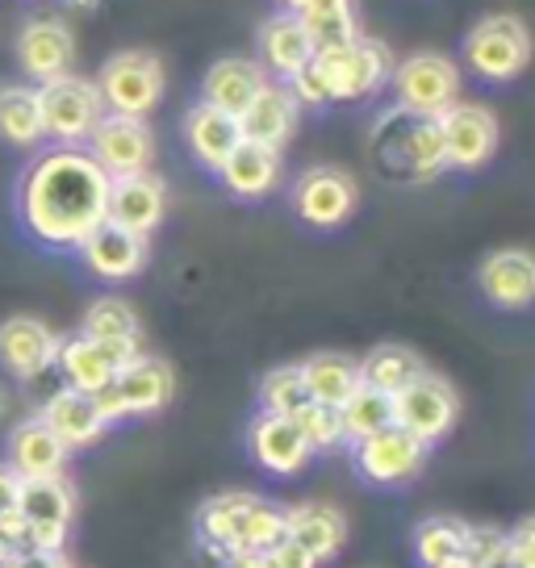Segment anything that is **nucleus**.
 Instances as JSON below:
<instances>
[{"label": "nucleus", "instance_id": "nucleus-32", "mask_svg": "<svg viewBox=\"0 0 535 568\" xmlns=\"http://www.w3.org/2000/svg\"><path fill=\"white\" fill-rule=\"evenodd\" d=\"M302 376H305L310 402H322V406H335V409L360 389V364L340 352L310 355L302 364Z\"/></svg>", "mask_w": 535, "mask_h": 568}, {"label": "nucleus", "instance_id": "nucleus-46", "mask_svg": "<svg viewBox=\"0 0 535 568\" xmlns=\"http://www.w3.org/2000/svg\"><path fill=\"white\" fill-rule=\"evenodd\" d=\"M4 418H9V389L0 385V423H4Z\"/></svg>", "mask_w": 535, "mask_h": 568}, {"label": "nucleus", "instance_id": "nucleus-6", "mask_svg": "<svg viewBox=\"0 0 535 568\" xmlns=\"http://www.w3.org/2000/svg\"><path fill=\"white\" fill-rule=\"evenodd\" d=\"M18 515L30 527V551H63L75 518V485L59 477H34L18 485Z\"/></svg>", "mask_w": 535, "mask_h": 568}, {"label": "nucleus", "instance_id": "nucleus-5", "mask_svg": "<svg viewBox=\"0 0 535 568\" xmlns=\"http://www.w3.org/2000/svg\"><path fill=\"white\" fill-rule=\"evenodd\" d=\"M464 59H468V71H477L482 80H494V84L515 80L518 71L527 68V59H532L527 21L515 18V13L482 18L464 38Z\"/></svg>", "mask_w": 535, "mask_h": 568}, {"label": "nucleus", "instance_id": "nucleus-7", "mask_svg": "<svg viewBox=\"0 0 535 568\" xmlns=\"http://www.w3.org/2000/svg\"><path fill=\"white\" fill-rule=\"evenodd\" d=\"M393 92L414 118H440L461 101V68L435 51H418L393 63Z\"/></svg>", "mask_w": 535, "mask_h": 568}, {"label": "nucleus", "instance_id": "nucleus-39", "mask_svg": "<svg viewBox=\"0 0 535 568\" xmlns=\"http://www.w3.org/2000/svg\"><path fill=\"white\" fill-rule=\"evenodd\" d=\"M293 423L302 430V439L310 444V452H331V447L347 444V435H343V418L335 406H322V402H305L297 414H293Z\"/></svg>", "mask_w": 535, "mask_h": 568}, {"label": "nucleus", "instance_id": "nucleus-28", "mask_svg": "<svg viewBox=\"0 0 535 568\" xmlns=\"http://www.w3.org/2000/svg\"><path fill=\"white\" fill-rule=\"evenodd\" d=\"M293 125H297V101L289 97L285 84H264V89L255 92V101L239 113L243 139L276 146V151L285 146V139L293 134Z\"/></svg>", "mask_w": 535, "mask_h": 568}, {"label": "nucleus", "instance_id": "nucleus-51", "mask_svg": "<svg viewBox=\"0 0 535 568\" xmlns=\"http://www.w3.org/2000/svg\"><path fill=\"white\" fill-rule=\"evenodd\" d=\"M0 556H9V551H4V544H0Z\"/></svg>", "mask_w": 535, "mask_h": 568}, {"label": "nucleus", "instance_id": "nucleus-44", "mask_svg": "<svg viewBox=\"0 0 535 568\" xmlns=\"http://www.w3.org/2000/svg\"><path fill=\"white\" fill-rule=\"evenodd\" d=\"M226 568H272L268 551H234L226 556Z\"/></svg>", "mask_w": 535, "mask_h": 568}, {"label": "nucleus", "instance_id": "nucleus-31", "mask_svg": "<svg viewBox=\"0 0 535 568\" xmlns=\"http://www.w3.org/2000/svg\"><path fill=\"white\" fill-rule=\"evenodd\" d=\"M42 139H47V125H42L38 89H30V84H0V142L30 151Z\"/></svg>", "mask_w": 535, "mask_h": 568}, {"label": "nucleus", "instance_id": "nucleus-34", "mask_svg": "<svg viewBox=\"0 0 535 568\" xmlns=\"http://www.w3.org/2000/svg\"><path fill=\"white\" fill-rule=\"evenodd\" d=\"M340 418H343V435L352 444H360V439H369L376 430L393 426V397L360 381V389L340 406Z\"/></svg>", "mask_w": 535, "mask_h": 568}, {"label": "nucleus", "instance_id": "nucleus-2", "mask_svg": "<svg viewBox=\"0 0 535 568\" xmlns=\"http://www.w3.org/2000/svg\"><path fill=\"white\" fill-rule=\"evenodd\" d=\"M393 59L385 42L360 34L347 47H331V51H314L310 71L319 75L322 92H326V105L331 101H360V97H373L385 80L393 75Z\"/></svg>", "mask_w": 535, "mask_h": 568}, {"label": "nucleus", "instance_id": "nucleus-11", "mask_svg": "<svg viewBox=\"0 0 535 568\" xmlns=\"http://www.w3.org/2000/svg\"><path fill=\"white\" fill-rule=\"evenodd\" d=\"M427 452L431 447L423 439H414L411 430H402V426H385V430H376L369 439H360L356 444V473L369 485H406L423 473V464H427Z\"/></svg>", "mask_w": 535, "mask_h": 568}, {"label": "nucleus", "instance_id": "nucleus-47", "mask_svg": "<svg viewBox=\"0 0 535 568\" xmlns=\"http://www.w3.org/2000/svg\"><path fill=\"white\" fill-rule=\"evenodd\" d=\"M63 4H72V9H97L101 0H63Z\"/></svg>", "mask_w": 535, "mask_h": 568}, {"label": "nucleus", "instance_id": "nucleus-41", "mask_svg": "<svg viewBox=\"0 0 535 568\" xmlns=\"http://www.w3.org/2000/svg\"><path fill=\"white\" fill-rule=\"evenodd\" d=\"M26 539H30V527H26V518L18 515V506L4 510V515H0V544H4V551H9V556H13V551H26Z\"/></svg>", "mask_w": 535, "mask_h": 568}, {"label": "nucleus", "instance_id": "nucleus-29", "mask_svg": "<svg viewBox=\"0 0 535 568\" xmlns=\"http://www.w3.org/2000/svg\"><path fill=\"white\" fill-rule=\"evenodd\" d=\"M260 68L276 71V75H293V71H302L310 59H314V42L305 34V26L297 13H272V18L260 26Z\"/></svg>", "mask_w": 535, "mask_h": 568}, {"label": "nucleus", "instance_id": "nucleus-49", "mask_svg": "<svg viewBox=\"0 0 535 568\" xmlns=\"http://www.w3.org/2000/svg\"><path fill=\"white\" fill-rule=\"evenodd\" d=\"M0 568H18V556H0Z\"/></svg>", "mask_w": 535, "mask_h": 568}, {"label": "nucleus", "instance_id": "nucleus-37", "mask_svg": "<svg viewBox=\"0 0 535 568\" xmlns=\"http://www.w3.org/2000/svg\"><path fill=\"white\" fill-rule=\"evenodd\" d=\"M305 402H310V393H305L302 364H281L260 381V409H268V414H289L293 418Z\"/></svg>", "mask_w": 535, "mask_h": 568}, {"label": "nucleus", "instance_id": "nucleus-21", "mask_svg": "<svg viewBox=\"0 0 535 568\" xmlns=\"http://www.w3.org/2000/svg\"><path fill=\"white\" fill-rule=\"evenodd\" d=\"M9 468L18 473V480H34V477H59L63 468H68V447L59 444V435H54L51 426L42 423V418H26L9 430Z\"/></svg>", "mask_w": 535, "mask_h": 568}, {"label": "nucleus", "instance_id": "nucleus-22", "mask_svg": "<svg viewBox=\"0 0 535 568\" xmlns=\"http://www.w3.org/2000/svg\"><path fill=\"white\" fill-rule=\"evenodd\" d=\"M54 368L63 376V385L75 393H101L113 385L118 376V355L109 352L105 343H97L89 335L59 338V355H54Z\"/></svg>", "mask_w": 535, "mask_h": 568}, {"label": "nucleus", "instance_id": "nucleus-12", "mask_svg": "<svg viewBox=\"0 0 535 568\" xmlns=\"http://www.w3.org/2000/svg\"><path fill=\"white\" fill-rule=\"evenodd\" d=\"M360 189L340 168H310L293 189V210L314 231H335L356 213Z\"/></svg>", "mask_w": 535, "mask_h": 568}, {"label": "nucleus", "instance_id": "nucleus-1", "mask_svg": "<svg viewBox=\"0 0 535 568\" xmlns=\"http://www.w3.org/2000/svg\"><path fill=\"white\" fill-rule=\"evenodd\" d=\"M18 222L34 243L75 251L109 210V176L84 146H51L18 180Z\"/></svg>", "mask_w": 535, "mask_h": 568}, {"label": "nucleus", "instance_id": "nucleus-8", "mask_svg": "<svg viewBox=\"0 0 535 568\" xmlns=\"http://www.w3.org/2000/svg\"><path fill=\"white\" fill-rule=\"evenodd\" d=\"M456 418H461V397L435 373H423L414 385H406L393 397V426L411 430L414 439H423L427 447L447 439Z\"/></svg>", "mask_w": 535, "mask_h": 568}, {"label": "nucleus", "instance_id": "nucleus-38", "mask_svg": "<svg viewBox=\"0 0 535 568\" xmlns=\"http://www.w3.org/2000/svg\"><path fill=\"white\" fill-rule=\"evenodd\" d=\"M281 539H285V510L255 497L248 518H243V527H239V544H234V551H272Z\"/></svg>", "mask_w": 535, "mask_h": 568}, {"label": "nucleus", "instance_id": "nucleus-3", "mask_svg": "<svg viewBox=\"0 0 535 568\" xmlns=\"http://www.w3.org/2000/svg\"><path fill=\"white\" fill-rule=\"evenodd\" d=\"M163 89H168V71L160 54L151 51L109 54L97 75L105 113H122V118H147L163 101Z\"/></svg>", "mask_w": 535, "mask_h": 568}, {"label": "nucleus", "instance_id": "nucleus-4", "mask_svg": "<svg viewBox=\"0 0 535 568\" xmlns=\"http://www.w3.org/2000/svg\"><path fill=\"white\" fill-rule=\"evenodd\" d=\"M38 105H42V125L54 146H84L97 122L105 118V101L97 92V80L84 75H59L51 84H38Z\"/></svg>", "mask_w": 535, "mask_h": 568}, {"label": "nucleus", "instance_id": "nucleus-33", "mask_svg": "<svg viewBox=\"0 0 535 568\" xmlns=\"http://www.w3.org/2000/svg\"><path fill=\"white\" fill-rule=\"evenodd\" d=\"M423 373H427L423 359L411 347H402V343H381V347H373V352L360 359V381L381 393H390V397H397V393L406 389V385H414Z\"/></svg>", "mask_w": 535, "mask_h": 568}, {"label": "nucleus", "instance_id": "nucleus-25", "mask_svg": "<svg viewBox=\"0 0 535 568\" xmlns=\"http://www.w3.org/2000/svg\"><path fill=\"white\" fill-rule=\"evenodd\" d=\"M285 539H293L297 548H305L319 565L335 560L347 539V523L335 506L326 501H302V506H289L285 510Z\"/></svg>", "mask_w": 535, "mask_h": 568}, {"label": "nucleus", "instance_id": "nucleus-26", "mask_svg": "<svg viewBox=\"0 0 535 568\" xmlns=\"http://www.w3.org/2000/svg\"><path fill=\"white\" fill-rule=\"evenodd\" d=\"M184 142H189V151H193V160L201 163V168L218 172V168L226 163V155L243 142V130H239V118H231V113H222V109H214V105H205V101H196V105L184 113Z\"/></svg>", "mask_w": 535, "mask_h": 568}, {"label": "nucleus", "instance_id": "nucleus-17", "mask_svg": "<svg viewBox=\"0 0 535 568\" xmlns=\"http://www.w3.org/2000/svg\"><path fill=\"white\" fill-rule=\"evenodd\" d=\"M147 239L134 231H122V226H113V222H101L97 231L75 247V255L84 260L97 281H109V284H122V281H134L139 272L147 267Z\"/></svg>", "mask_w": 535, "mask_h": 568}, {"label": "nucleus", "instance_id": "nucleus-45", "mask_svg": "<svg viewBox=\"0 0 535 568\" xmlns=\"http://www.w3.org/2000/svg\"><path fill=\"white\" fill-rule=\"evenodd\" d=\"M276 4H281L285 13H297V18H302V13H314V9H326V4H340V0H276Z\"/></svg>", "mask_w": 535, "mask_h": 568}, {"label": "nucleus", "instance_id": "nucleus-23", "mask_svg": "<svg viewBox=\"0 0 535 568\" xmlns=\"http://www.w3.org/2000/svg\"><path fill=\"white\" fill-rule=\"evenodd\" d=\"M80 335L105 343L109 352L118 355V364H130L134 355H143V326H139V314H134V305L122 302V297H97V302L84 310Z\"/></svg>", "mask_w": 535, "mask_h": 568}, {"label": "nucleus", "instance_id": "nucleus-35", "mask_svg": "<svg viewBox=\"0 0 535 568\" xmlns=\"http://www.w3.org/2000/svg\"><path fill=\"white\" fill-rule=\"evenodd\" d=\"M464 539H468V523L461 518H427L414 531V556L423 568H444L464 556Z\"/></svg>", "mask_w": 535, "mask_h": 568}, {"label": "nucleus", "instance_id": "nucleus-24", "mask_svg": "<svg viewBox=\"0 0 535 568\" xmlns=\"http://www.w3.org/2000/svg\"><path fill=\"white\" fill-rule=\"evenodd\" d=\"M218 180L243 201H260L281 184V151L264 146V142H239L226 163L218 168Z\"/></svg>", "mask_w": 535, "mask_h": 568}, {"label": "nucleus", "instance_id": "nucleus-43", "mask_svg": "<svg viewBox=\"0 0 535 568\" xmlns=\"http://www.w3.org/2000/svg\"><path fill=\"white\" fill-rule=\"evenodd\" d=\"M18 485H21L18 473H13L9 464H0V515L18 506Z\"/></svg>", "mask_w": 535, "mask_h": 568}, {"label": "nucleus", "instance_id": "nucleus-15", "mask_svg": "<svg viewBox=\"0 0 535 568\" xmlns=\"http://www.w3.org/2000/svg\"><path fill=\"white\" fill-rule=\"evenodd\" d=\"M163 213H168V184L155 172H134V176L109 180L105 222L151 239V234L160 231Z\"/></svg>", "mask_w": 535, "mask_h": 568}, {"label": "nucleus", "instance_id": "nucleus-42", "mask_svg": "<svg viewBox=\"0 0 535 568\" xmlns=\"http://www.w3.org/2000/svg\"><path fill=\"white\" fill-rule=\"evenodd\" d=\"M268 560H272V568H319V560L305 548H297L293 539H281L276 548L268 551Z\"/></svg>", "mask_w": 535, "mask_h": 568}, {"label": "nucleus", "instance_id": "nucleus-10", "mask_svg": "<svg viewBox=\"0 0 535 568\" xmlns=\"http://www.w3.org/2000/svg\"><path fill=\"white\" fill-rule=\"evenodd\" d=\"M18 54V68L26 80L38 84H51L59 75H72L75 71V34L63 18H30L18 30L13 42Z\"/></svg>", "mask_w": 535, "mask_h": 568}, {"label": "nucleus", "instance_id": "nucleus-9", "mask_svg": "<svg viewBox=\"0 0 535 568\" xmlns=\"http://www.w3.org/2000/svg\"><path fill=\"white\" fill-rule=\"evenodd\" d=\"M92 160L101 163V172L109 180L118 176H134V172H151V160H155V134L147 118H122V113H105L97 130L84 142Z\"/></svg>", "mask_w": 535, "mask_h": 568}, {"label": "nucleus", "instance_id": "nucleus-50", "mask_svg": "<svg viewBox=\"0 0 535 568\" xmlns=\"http://www.w3.org/2000/svg\"><path fill=\"white\" fill-rule=\"evenodd\" d=\"M59 568H80V565H72V560H63V565H59Z\"/></svg>", "mask_w": 535, "mask_h": 568}, {"label": "nucleus", "instance_id": "nucleus-20", "mask_svg": "<svg viewBox=\"0 0 535 568\" xmlns=\"http://www.w3.org/2000/svg\"><path fill=\"white\" fill-rule=\"evenodd\" d=\"M477 284L485 302H494L498 310H527L535 302V255L518 247L494 251L477 267Z\"/></svg>", "mask_w": 535, "mask_h": 568}, {"label": "nucleus", "instance_id": "nucleus-16", "mask_svg": "<svg viewBox=\"0 0 535 568\" xmlns=\"http://www.w3.org/2000/svg\"><path fill=\"white\" fill-rule=\"evenodd\" d=\"M248 452L251 460L260 464L264 473L272 477H293V473H302L305 464H310V444L302 439V430L297 423L289 418V414H268L260 409L248 426Z\"/></svg>", "mask_w": 535, "mask_h": 568}, {"label": "nucleus", "instance_id": "nucleus-19", "mask_svg": "<svg viewBox=\"0 0 535 568\" xmlns=\"http://www.w3.org/2000/svg\"><path fill=\"white\" fill-rule=\"evenodd\" d=\"M38 418L51 426L68 452H84V447L101 444V435L109 430V423L101 418L97 402H92V393H75L68 385L42 402Z\"/></svg>", "mask_w": 535, "mask_h": 568}, {"label": "nucleus", "instance_id": "nucleus-40", "mask_svg": "<svg viewBox=\"0 0 535 568\" xmlns=\"http://www.w3.org/2000/svg\"><path fill=\"white\" fill-rule=\"evenodd\" d=\"M506 556L515 568H535V518H523L515 531L506 535Z\"/></svg>", "mask_w": 535, "mask_h": 568}, {"label": "nucleus", "instance_id": "nucleus-13", "mask_svg": "<svg viewBox=\"0 0 535 568\" xmlns=\"http://www.w3.org/2000/svg\"><path fill=\"white\" fill-rule=\"evenodd\" d=\"M440 134H444V160L447 168H461V172H477L494 160L498 151V122L494 113L482 105H456L435 118Z\"/></svg>", "mask_w": 535, "mask_h": 568}, {"label": "nucleus", "instance_id": "nucleus-48", "mask_svg": "<svg viewBox=\"0 0 535 568\" xmlns=\"http://www.w3.org/2000/svg\"><path fill=\"white\" fill-rule=\"evenodd\" d=\"M444 568H477V565H473L468 556H461V560H452V565H444Z\"/></svg>", "mask_w": 535, "mask_h": 568}, {"label": "nucleus", "instance_id": "nucleus-36", "mask_svg": "<svg viewBox=\"0 0 535 568\" xmlns=\"http://www.w3.org/2000/svg\"><path fill=\"white\" fill-rule=\"evenodd\" d=\"M302 26L314 51H331V47H347L360 38V18H356V0H340V4H326L314 13H302Z\"/></svg>", "mask_w": 535, "mask_h": 568}, {"label": "nucleus", "instance_id": "nucleus-27", "mask_svg": "<svg viewBox=\"0 0 535 568\" xmlns=\"http://www.w3.org/2000/svg\"><path fill=\"white\" fill-rule=\"evenodd\" d=\"M264 84L268 75L255 59H218L214 68L205 71V80H201V101L239 118Z\"/></svg>", "mask_w": 535, "mask_h": 568}, {"label": "nucleus", "instance_id": "nucleus-18", "mask_svg": "<svg viewBox=\"0 0 535 568\" xmlns=\"http://www.w3.org/2000/svg\"><path fill=\"white\" fill-rule=\"evenodd\" d=\"M113 393L122 402L125 418H147V414H160L172 393H176V376L168 368V359H155V355H134L130 364L118 368L113 376Z\"/></svg>", "mask_w": 535, "mask_h": 568}, {"label": "nucleus", "instance_id": "nucleus-14", "mask_svg": "<svg viewBox=\"0 0 535 568\" xmlns=\"http://www.w3.org/2000/svg\"><path fill=\"white\" fill-rule=\"evenodd\" d=\"M59 335L34 314H13L0 322V368L18 381H38L54 368Z\"/></svg>", "mask_w": 535, "mask_h": 568}, {"label": "nucleus", "instance_id": "nucleus-30", "mask_svg": "<svg viewBox=\"0 0 535 568\" xmlns=\"http://www.w3.org/2000/svg\"><path fill=\"white\" fill-rule=\"evenodd\" d=\"M251 501H255V494H218L196 510V535H201L205 551H214L218 560H226L239 544V527L248 518Z\"/></svg>", "mask_w": 535, "mask_h": 568}]
</instances>
